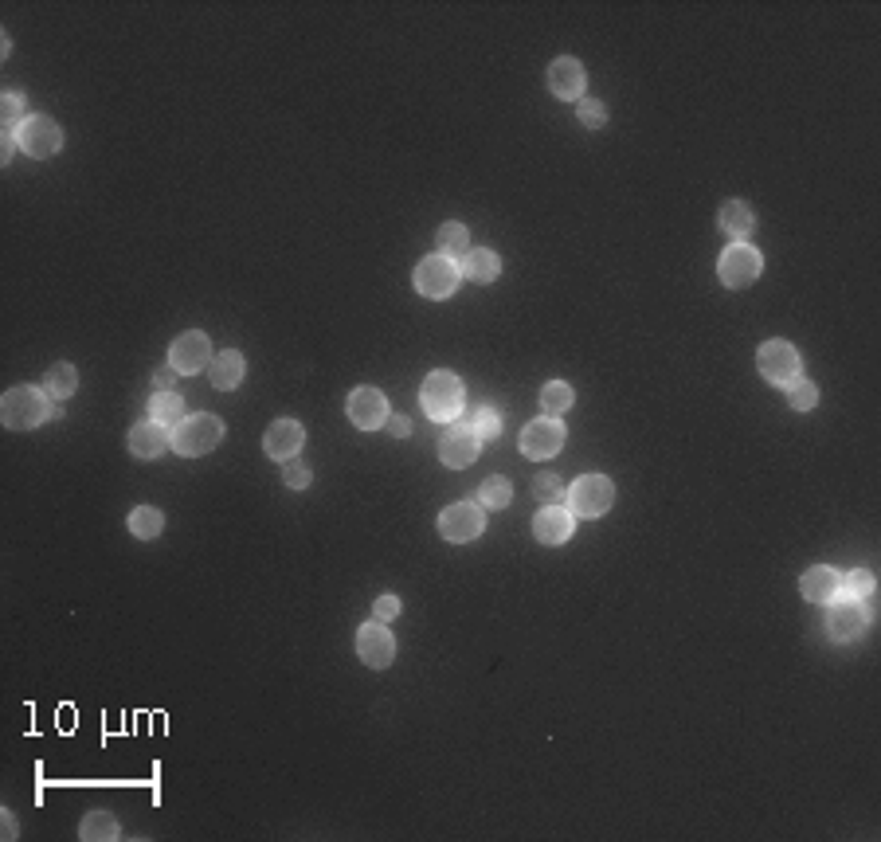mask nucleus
<instances>
[{
    "mask_svg": "<svg viewBox=\"0 0 881 842\" xmlns=\"http://www.w3.org/2000/svg\"><path fill=\"white\" fill-rule=\"evenodd\" d=\"M51 416V396L44 388H32V384H20L12 392H4L0 400V420L12 431H28V427H40Z\"/></svg>",
    "mask_w": 881,
    "mask_h": 842,
    "instance_id": "obj_1",
    "label": "nucleus"
},
{
    "mask_svg": "<svg viewBox=\"0 0 881 842\" xmlns=\"http://www.w3.org/2000/svg\"><path fill=\"white\" fill-rule=\"evenodd\" d=\"M169 439H173V451H177V455L196 459V455H208V451L220 447L224 423L216 420V416H208V412H196V416H185V420L177 423V427L169 431Z\"/></svg>",
    "mask_w": 881,
    "mask_h": 842,
    "instance_id": "obj_2",
    "label": "nucleus"
},
{
    "mask_svg": "<svg viewBox=\"0 0 881 842\" xmlns=\"http://www.w3.org/2000/svg\"><path fill=\"white\" fill-rule=\"evenodd\" d=\"M419 400H423V412L431 416L435 423H451L459 420V412H463V380L455 373H431L423 380V392H419Z\"/></svg>",
    "mask_w": 881,
    "mask_h": 842,
    "instance_id": "obj_3",
    "label": "nucleus"
},
{
    "mask_svg": "<svg viewBox=\"0 0 881 842\" xmlns=\"http://www.w3.org/2000/svg\"><path fill=\"white\" fill-rule=\"evenodd\" d=\"M611 502H615V486H611V478H603V474H584V478H576L572 486H568V510L572 517L580 521V517H603L611 510Z\"/></svg>",
    "mask_w": 881,
    "mask_h": 842,
    "instance_id": "obj_4",
    "label": "nucleus"
},
{
    "mask_svg": "<svg viewBox=\"0 0 881 842\" xmlns=\"http://www.w3.org/2000/svg\"><path fill=\"white\" fill-rule=\"evenodd\" d=\"M760 271H764V255H760L752 243H729V247L721 251V259H717V275H721V282H725L729 290L752 286V282L760 279Z\"/></svg>",
    "mask_w": 881,
    "mask_h": 842,
    "instance_id": "obj_5",
    "label": "nucleus"
},
{
    "mask_svg": "<svg viewBox=\"0 0 881 842\" xmlns=\"http://www.w3.org/2000/svg\"><path fill=\"white\" fill-rule=\"evenodd\" d=\"M459 263L455 259H447V255H427L423 263L416 267V290L423 298H435V302H443V298H451L455 290H459Z\"/></svg>",
    "mask_w": 881,
    "mask_h": 842,
    "instance_id": "obj_6",
    "label": "nucleus"
},
{
    "mask_svg": "<svg viewBox=\"0 0 881 842\" xmlns=\"http://www.w3.org/2000/svg\"><path fill=\"white\" fill-rule=\"evenodd\" d=\"M827 635L835 639V643H858L862 635H866V627H870V608H866V600H854V596H846V600H835V604H827Z\"/></svg>",
    "mask_w": 881,
    "mask_h": 842,
    "instance_id": "obj_7",
    "label": "nucleus"
},
{
    "mask_svg": "<svg viewBox=\"0 0 881 842\" xmlns=\"http://www.w3.org/2000/svg\"><path fill=\"white\" fill-rule=\"evenodd\" d=\"M756 365H760V376H764V380H772V384L788 388L791 380L799 376V365H803V361H799V353H795V345H791V341L772 337V341H764V345H760Z\"/></svg>",
    "mask_w": 881,
    "mask_h": 842,
    "instance_id": "obj_8",
    "label": "nucleus"
},
{
    "mask_svg": "<svg viewBox=\"0 0 881 842\" xmlns=\"http://www.w3.org/2000/svg\"><path fill=\"white\" fill-rule=\"evenodd\" d=\"M169 365L181 376L204 373V369L212 365V341H208V333H200V329L181 333V337L169 345Z\"/></svg>",
    "mask_w": 881,
    "mask_h": 842,
    "instance_id": "obj_9",
    "label": "nucleus"
},
{
    "mask_svg": "<svg viewBox=\"0 0 881 842\" xmlns=\"http://www.w3.org/2000/svg\"><path fill=\"white\" fill-rule=\"evenodd\" d=\"M482 529H486V514H482V506H474V502H455V506H447L443 517H439V533H443V541H451V545H466V541L482 537Z\"/></svg>",
    "mask_w": 881,
    "mask_h": 842,
    "instance_id": "obj_10",
    "label": "nucleus"
},
{
    "mask_svg": "<svg viewBox=\"0 0 881 842\" xmlns=\"http://www.w3.org/2000/svg\"><path fill=\"white\" fill-rule=\"evenodd\" d=\"M16 141H20V149H24L28 157L44 161V157H55V153H59L63 130H59L47 114H28V122L16 130Z\"/></svg>",
    "mask_w": 881,
    "mask_h": 842,
    "instance_id": "obj_11",
    "label": "nucleus"
},
{
    "mask_svg": "<svg viewBox=\"0 0 881 842\" xmlns=\"http://www.w3.org/2000/svg\"><path fill=\"white\" fill-rule=\"evenodd\" d=\"M564 447V423L557 416H541V420L525 423L521 431V455L525 459H553Z\"/></svg>",
    "mask_w": 881,
    "mask_h": 842,
    "instance_id": "obj_12",
    "label": "nucleus"
},
{
    "mask_svg": "<svg viewBox=\"0 0 881 842\" xmlns=\"http://www.w3.org/2000/svg\"><path fill=\"white\" fill-rule=\"evenodd\" d=\"M345 412H349V423L353 427H361V431H376V427H384L388 423V400H384V392L380 388H369V384H361V388H353L349 392V404H345Z\"/></svg>",
    "mask_w": 881,
    "mask_h": 842,
    "instance_id": "obj_13",
    "label": "nucleus"
},
{
    "mask_svg": "<svg viewBox=\"0 0 881 842\" xmlns=\"http://www.w3.org/2000/svg\"><path fill=\"white\" fill-rule=\"evenodd\" d=\"M357 655H361V662L372 666V670H388V666H392V658H396V639H392L388 623L372 619V623H365V627L357 631Z\"/></svg>",
    "mask_w": 881,
    "mask_h": 842,
    "instance_id": "obj_14",
    "label": "nucleus"
},
{
    "mask_svg": "<svg viewBox=\"0 0 881 842\" xmlns=\"http://www.w3.org/2000/svg\"><path fill=\"white\" fill-rule=\"evenodd\" d=\"M478 451H482V439L466 427V423H459V427H447L443 431V439H439V459H443V467H451V470H463L470 467L474 459H478Z\"/></svg>",
    "mask_w": 881,
    "mask_h": 842,
    "instance_id": "obj_15",
    "label": "nucleus"
},
{
    "mask_svg": "<svg viewBox=\"0 0 881 842\" xmlns=\"http://www.w3.org/2000/svg\"><path fill=\"white\" fill-rule=\"evenodd\" d=\"M549 91L557 94V98H564V102H580L584 98V63L580 59H572V55H560V59H553L549 63Z\"/></svg>",
    "mask_w": 881,
    "mask_h": 842,
    "instance_id": "obj_16",
    "label": "nucleus"
},
{
    "mask_svg": "<svg viewBox=\"0 0 881 842\" xmlns=\"http://www.w3.org/2000/svg\"><path fill=\"white\" fill-rule=\"evenodd\" d=\"M306 443V431L298 420H275L263 435V451L275 459V463H290Z\"/></svg>",
    "mask_w": 881,
    "mask_h": 842,
    "instance_id": "obj_17",
    "label": "nucleus"
},
{
    "mask_svg": "<svg viewBox=\"0 0 881 842\" xmlns=\"http://www.w3.org/2000/svg\"><path fill=\"white\" fill-rule=\"evenodd\" d=\"M533 533H537L541 545H568L572 533H576V517H572L568 506H545L533 517Z\"/></svg>",
    "mask_w": 881,
    "mask_h": 842,
    "instance_id": "obj_18",
    "label": "nucleus"
},
{
    "mask_svg": "<svg viewBox=\"0 0 881 842\" xmlns=\"http://www.w3.org/2000/svg\"><path fill=\"white\" fill-rule=\"evenodd\" d=\"M799 588H803V596H807L811 604H835L838 596H842V576H838L835 568H827V564H815V568L803 572Z\"/></svg>",
    "mask_w": 881,
    "mask_h": 842,
    "instance_id": "obj_19",
    "label": "nucleus"
},
{
    "mask_svg": "<svg viewBox=\"0 0 881 842\" xmlns=\"http://www.w3.org/2000/svg\"><path fill=\"white\" fill-rule=\"evenodd\" d=\"M169 447H173L169 427H161V423H153V420L130 427V455H138V459H161Z\"/></svg>",
    "mask_w": 881,
    "mask_h": 842,
    "instance_id": "obj_20",
    "label": "nucleus"
},
{
    "mask_svg": "<svg viewBox=\"0 0 881 842\" xmlns=\"http://www.w3.org/2000/svg\"><path fill=\"white\" fill-rule=\"evenodd\" d=\"M459 275L466 282H494L502 275V259H498V251H490V247H470L463 259H459Z\"/></svg>",
    "mask_w": 881,
    "mask_h": 842,
    "instance_id": "obj_21",
    "label": "nucleus"
},
{
    "mask_svg": "<svg viewBox=\"0 0 881 842\" xmlns=\"http://www.w3.org/2000/svg\"><path fill=\"white\" fill-rule=\"evenodd\" d=\"M717 228H721V235H729L733 243H744V235L756 228V216H752V208L744 200H725L721 212H717Z\"/></svg>",
    "mask_w": 881,
    "mask_h": 842,
    "instance_id": "obj_22",
    "label": "nucleus"
},
{
    "mask_svg": "<svg viewBox=\"0 0 881 842\" xmlns=\"http://www.w3.org/2000/svg\"><path fill=\"white\" fill-rule=\"evenodd\" d=\"M243 373H247V361H243V353H235V349H224V353L212 357V365H208L212 388H220V392L239 388V384H243Z\"/></svg>",
    "mask_w": 881,
    "mask_h": 842,
    "instance_id": "obj_23",
    "label": "nucleus"
},
{
    "mask_svg": "<svg viewBox=\"0 0 881 842\" xmlns=\"http://www.w3.org/2000/svg\"><path fill=\"white\" fill-rule=\"evenodd\" d=\"M185 416H188V408L177 392H157V396L149 400V420L161 423V427H169V431L185 420Z\"/></svg>",
    "mask_w": 881,
    "mask_h": 842,
    "instance_id": "obj_24",
    "label": "nucleus"
},
{
    "mask_svg": "<svg viewBox=\"0 0 881 842\" xmlns=\"http://www.w3.org/2000/svg\"><path fill=\"white\" fill-rule=\"evenodd\" d=\"M75 388H79V373H75V365H67V361H59V365H51L44 376V392L51 400H71L75 396Z\"/></svg>",
    "mask_w": 881,
    "mask_h": 842,
    "instance_id": "obj_25",
    "label": "nucleus"
},
{
    "mask_svg": "<svg viewBox=\"0 0 881 842\" xmlns=\"http://www.w3.org/2000/svg\"><path fill=\"white\" fill-rule=\"evenodd\" d=\"M435 247H439V255H447V259L459 263L466 251H470V232H466V224H459V220L443 224V228L435 232Z\"/></svg>",
    "mask_w": 881,
    "mask_h": 842,
    "instance_id": "obj_26",
    "label": "nucleus"
},
{
    "mask_svg": "<svg viewBox=\"0 0 881 842\" xmlns=\"http://www.w3.org/2000/svg\"><path fill=\"white\" fill-rule=\"evenodd\" d=\"M79 835L87 842L102 839V842H114L122 835V827H118V819L110 815V811H91L87 819H83V827H79Z\"/></svg>",
    "mask_w": 881,
    "mask_h": 842,
    "instance_id": "obj_27",
    "label": "nucleus"
},
{
    "mask_svg": "<svg viewBox=\"0 0 881 842\" xmlns=\"http://www.w3.org/2000/svg\"><path fill=\"white\" fill-rule=\"evenodd\" d=\"M161 529H165V514H161V510H153V506H138V510L130 514V533H134V537H141V541L161 537Z\"/></svg>",
    "mask_w": 881,
    "mask_h": 842,
    "instance_id": "obj_28",
    "label": "nucleus"
},
{
    "mask_svg": "<svg viewBox=\"0 0 881 842\" xmlns=\"http://www.w3.org/2000/svg\"><path fill=\"white\" fill-rule=\"evenodd\" d=\"M572 400H576V392H572V384H564V380H549L545 392H541L545 416H564V412L572 408Z\"/></svg>",
    "mask_w": 881,
    "mask_h": 842,
    "instance_id": "obj_29",
    "label": "nucleus"
},
{
    "mask_svg": "<svg viewBox=\"0 0 881 842\" xmlns=\"http://www.w3.org/2000/svg\"><path fill=\"white\" fill-rule=\"evenodd\" d=\"M466 427H470L478 439H498V435H502V416H498L494 404H482L478 412H470Z\"/></svg>",
    "mask_w": 881,
    "mask_h": 842,
    "instance_id": "obj_30",
    "label": "nucleus"
},
{
    "mask_svg": "<svg viewBox=\"0 0 881 842\" xmlns=\"http://www.w3.org/2000/svg\"><path fill=\"white\" fill-rule=\"evenodd\" d=\"M510 502H513L510 478L494 474V478H486V482H482V506H490V510H506Z\"/></svg>",
    "mask_w": 881,
    "mask_h": 842,
    "instance_id": "obj_31",
    "label": "nucleus"
},
{
    "mask_svg": "<svg viewBox=\"0 0 881 842\" xmlns=\"http://www.w3.org/2000/svg\"><path fill=\"white\" fill-rule=\"evenodd\" d=\"M788 404L795 412H811V408L819 404V388H815L807 376H795L788 384Z\"/></svg>",
    "mask_w": 881,
    "mask_h": 842,
    "instance_id": "obj_32",
    "label": "nucleus"
},
{
    "mask_svg": "<svg viewBox=\"0 0 881 842\" xmlns=\"http://www.w3.org/2000/svg\"><path fill=\"white\" fill-rule=\"evenodd\" d=\"M533 490H537V498H541L545 506H564V502H568V486H564V478H560V474H553V470H549V474H541Z\"/></svg>",
    "mask_w": 881,
    "mask_h": 842,
    "instance_id": "obj_33",
    "label": "nucleus"
},
{
    "mask_svg": "<svg viewBox=\"0 0 881 842\" xmlns=\"http://www.w3.org/2000/svg\"><path fill=\"white\" fill-rule=\"evenodd\" d=\"M0 118H4V130H20L24 122H28V114H24V94H16V91H8L4 98H0Z\"/></svg>",
    "mask_w": 881,
    "mask_h": 842,
    "instance_id": "obj_34",
    "label": "nucleus"
},
{
    "mask_svg": "<svg viewBox=\"0 0 881 842\" xmlns=\"http://www.w3.org/2000/svg\"><path fill=\"white\" fill-rule=\"evenodd\" d=\"M842 592L854 596V600H870V596H874V572L854 568L850 576H842Z\"/></svg>",
    "mask_w": 881,
    "mask_h": 842,
    "instance_id": "obj_35",
    "label": "nucleus"
},
{
    "mask_svg": "<svg viewBox=\"0 0 881 842\" xmlns=\"http://www.w3.org/2000/svg\"><path fill=\"white\" fill-rule=\"evenodd\" d=\"M576 114H580V122H584L588 130H600L603 122H607V110H603V102H596V98H580V102H576Z\"/></svg>",
    "mask_w": 881,
    "mask_h": 842,
    "instance_id": "obj_36",
    "label": "nucleus"
},
{
    "mask_svg": "<svg viewBox=\"0 0 881 842\" xmlns=\"http://www.w3.org/2000/svg\"><path fill=\"white\" fill-rule=\"evenodd\" d=\"M310 478H314V474H310V467H306V463H298V459H290V463H286L282 482H286L290 490H306V486H310Z\"/></svg>",
    "mask_w": 881,
    "mask_h": 842,
    "instance_id": "obj_37",
    "label": "nucleus"
},
{
    "mask_svg": "<svg viewBox=\"0 0 881 842\" xmlns=\"http://www.w3.org/2000/svg\"><path fill=\"white\" fill-rule=\"evenodd\" d=\"M396 615H400V596H380L372 604V619H380V623H392Z\"/></svg>",
    "mask_w": 881,
    "mask_h": 842,
    "instance_id": "obj_38",
    "label": "nucleus"
},
{
    "mask_svg": "<svg viewBox=\"0 0 881 842\" xmlns=\"http://www.w3.org/2000/svg\"><path fill=\"white\" fill-rule=\"evenodd\" d=\"M177 369L173 365H165V369H157V376H153V384H157V392H173V384H177Z\"/></svg>",
    "mask_w": 881,
    "mask_h": 842,
    "instance_id": "obj_39",
    "label": "nucleus"
},
{
    "mask_svg": "<svg viewBox=\"0 0 881 842\" xmlns=\"http://www.w3.org/2000/svg\"><path fill=\"white\" fill-rule=\"evenodd\" d=\"M384 427H388L396 439H404V435L412 431V420H404V416H388V423H384Z\"/></svg>",
    "mask_w": 881,
    "mask_h": 842,
    "instance_id": "obj_40",
    "label": "nucleus"
},
{
    "mask_svg": "<svg viewBox=\"0 0 881 842\" xmlns=\"http://www.w3.org/2000/svg\"><path fill=\"white\" fill-rule=\"evenodd\" d=\"M20 831H16V815L12 811H4V839H16Z\"/></svg>",
    "mask_w": 881,
    "mask_h": 842,
    "instance_id": "obj_41",
    "label": "nucleus"
}]
</instances>
